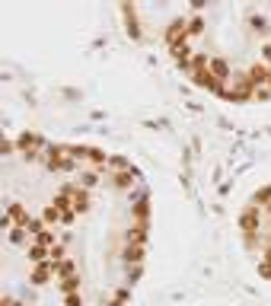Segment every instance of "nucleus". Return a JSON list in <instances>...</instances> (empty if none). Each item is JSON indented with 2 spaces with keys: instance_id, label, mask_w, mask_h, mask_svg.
<instances>
[{
  "instance_id": "obj_2",
  "label": "nucleus",
  "mask_w": 271,
  "mask_h": 306,
  "mask_svg": "<svg viewBox=\"0 0 271 306\" xmlns=\"http://www.w3.org/2000/svg\"><path fill=\"white\" fill-rule=\"evenodd\" d=\"M185 38H188V19H172L169 22V29H166V42H169V48H176V45H185Z\"/></svg>"
},
{
  "instance_id": "obj_10",
  "label": "nucleus",
  "mask_w": 271,
  "mask_h": 306,
  "mask_svg": "<svg viewBox=\"0 0 271 306\" xmlns=\"http://www.w3.org/2000/svg\"><path fill=\"white\" fill-rule=\"evenodd\" d=\"M147 217H150V201L140 198V201L134 204V220H137V224H147Z\"/></svg>"
},
{
  "instance_id": "obj_25",
  "label": "nucleus",
  "mask_w": 271,
  "mask_h": 306,
  "mask_svg": "<svg viewBox=\"0 0 271 306\" xmlns=\"http://www.w3.org/2000/svg\"><path fill=\"white\" fill-rule=\"evenodd\" d=\"M259 274H262V278H271V262H262L259 265Z\"/></svg>"
},
{
  "instance_id": "obj_11",
  "label": "nucleus",
  "mask_w": 271,
  "mask_h": 306,
  "mask_svg": "<svg viewBox=\"0 0 271 306\" xmlns=\"http://www.w3.org/2000/svg\"><path fill=\"white\" fill-rule=\"evenodd\" d=\"M134 185V172L131 169H122V172H115V188H131Z\"/></svg>"
},
{
  "instance_id": "obj_8",
  "label": "nucleus",
  "mask_w": 271,
  "mask_h": 306,
  "mask_svg": "<svg viewBox=\"0 0 271 306\" xmlns=\"http://www.w3.org/2000/svg\"><path fill=\"white\" fill-rule=\"evenodd\" d=\"M73 211H77V214L89 211V191H86V188H77V191H73Z\"/></svg>"
},
{
  "instance_id": "obj_19",
  "label": "nucleus",
  "mask_w": 271,
  "mask_h": 306,
  "mask_svg": "<svg viewBox=\"0 0 271 306\" xmlns=\"http://www.w3.org/2000/svg\"><path fill=\"white\" fill-rule=\"evenodd\" d=\"M58 274H61V278H70V274H73V262H70V258H64V262L58 265Z\"/></svg>"
},
{
  "instance_id": "obj_5",
  "label": "nucleus",
  "mask_w": 271,
  "mask_h": 306,
  "mask_svg": "<svg viewBox=\"0 0 271 306\" xmlns=\"http://www.w3.org/2000/svg\"><path fill=\"white\" fill-rule=\"evenodd\" d=\"M239 227H243L249 236L255 233V230H259V208H255V204H252V208H246V214L239 217Z\"/></svg>"
},
{
  "instance_id": "obj_13",
  "label": "nucleus",
  "mask_w": 271,
  "mask_h": 306,
  "mask_svg": "<svg viewBox=\"0 0 271 306\" xmlns=\"http://www.w3.org/2000/svg\"><path fill=\"white\" fill-rule=\"evenodd\" d=\"M39 144H42V137H39V134H19V147H22V153L32 150V147H39Z\"/></svg>"
},
{
  "instance_id": "obj_27",
  "label": "nucleus",
  "mask_w": 271,
  "mask_h": 306,
  "mask_svg": "<svg viewBox=\"0 0 271 306\" xmlns=\"http://www.w3.org/2000/svg\"><path fill=\"white\" fill-rule=\"evenodd\" d=\"M0 306H16V303H13V300H10V297H3V303H0Z\"/></svg>"
},
{
  "instance_id": "obj_18",
  "label": "nucleus",
  "mask_w": 271,
  "mask_h": 306,
  "mask_svg": "<svg viewBox=\"0 0 271 306\" xmlns=\"http://www.w3.org/2000/svg\"><path fill=\"white\" fill-rule=\"evenodd\" d=\"M109 166H112V169H118V172H122V169H131L125 156H109Z\"/></svg>"
},
{
  "instance_id": "obj_21",
  "label": "nucleus",
  "mask_w": 271,
  "mask_h": 306,
  "mask_svg": "<svg viewBox=\"0 0 271 306\" xmlns=\"http://www.w3.org/2000/svg\"><path fill=\"white\" fill-rule=\"evenodd\" d=\"M122 13H125V19H134V6H125ZM131 35H134V38L140 35V32H137V26H134V22H131Z\"/></svg>"
},
{
  "instance_id": "obj_16",
  "label": "nucleus",
  "mask_w": 271,
  "mask_h": 306,
  "mask_svg": "<svg viewBox=\"0 0 271 306\" xmlns=\"http://www.w3.org/2000/svg\"><path fill=\"white\" fill-rule=\"evenodd\" d=\"M201 29H204V19H201V16H192V19H188V35H198Z\"/></svg>"
},
{
  "instance_id": "obj_1",
  "label": "nucleus",
  "mask_w": 271,
  "mask_h": 306,
  "mask_svg": "<svg viewBox=\"0 0 271 306\" xmlns=\"http://www.w3.org/2000/svg\"><path fill=\"white\" fill-rule=\"evenodd\" d=\"M223 99H230V102H243V99L255 96V86L249 83V76H233L230 86H223Z\"/></svg>"
},
{
  "instance_id": "obj_4",
  "label": "nucleus",
  "mask_w": 271,
  "mask_h": 306,
  "mask_svg": "<svg viewBox=\"0 0 271 306\" xmlns=\"http://www.w3.org/2000/svg\"><path fill=\"white\" fill-rule=\"evenodd\" d=\"M51 271H58V265H55V262H51V258H48V262H42V265H35V268H32V274H29V281H32V284H45V281L51 278Z\"/></svg>"
},
{
  "instance_id": "obj_14",
  "label": "nucleus",
  "mask_w": 271,
  "mask_h": 306,
  "mask_svg": "<svg viewBox=\"0 0 271 306\" xmlns=\"http://www.w3.org/2000/svg\"><path fill=\"white\" fill-rule=\"evenodd\" d=\"M125 258L131 265H140V258H144V246H128L125 249Z\"/></svg>"
},
{
  "instance_id": "obj_24",
  "label": "nucleus",
  "mask_w": 271,
  "mask_h": 306,
  "mask_svg": "<svg viewBox=\"0 0 271 306\" xmlns=\"http://www.w3.org/2000/svg\"><path fill=\"white\" fill-rule=\"evenodd\" d=\"M26 230H29V233H35V236H39L45 227H42V220H29V227H26Z\"/></svg>"
},
{
  "instance_id": "obj_12",
  "label": "nucleus",
  "mask_w": 271,
  "mask_h": 306,
  "mask_svg": "<svg viewBox=\"0 0 271 306\" xmlns=\"http://www.w3.org/2000/svg\"><path fill=\"white\" fill-rule=\"evenodd\" d=\"M48 255H51V252L45 249V246H32V249H29V262H32V265H42V262H48Z\"/></svg>"
},
{
  "instance_id": "obj_28",
  "label": "nucleus",
  "mask_w": 271,
  "mask_h": 306,
  "mask_svg": "<svg viewBox=\"0 0 271 306\" xmlns=\"http://www.w3.org/2000/svg\"><path fill=\"white\" fill-rule=\"evenodd\" d=\"M268 86H271V80H268Z\"/></svg>"
},
{
  "instance_id": "obj_9",
  "label": "nucleus",
  "mask_w": 271,
  "mask_h": 306,
  "mask_svg": "<svg viewBox=\"0 0 271 306\" xmlns=\"http://www.w3.org/2000/svg\"><path fill=\"white\" fill-rule=\"evenodd\" d=\"M6 217H10V220H16L19 227H29V220H32V217H29L26 211H22V204H10V211H6Z\"/></svg>"
},
{
  "instance_id": "obj_22",
  "label": "nucleus",
  "mask_w": 271,
  "mask_h": 306,
  "mask_svg": "<svg viewBox=\"0 0 271 306\" xmlns=\"http://www.w3.org/2000/svg\"><path fill=\"white\" fill-rule=\"evenodd\" d=\"M96 182H99V175H96V172H83V188H93Z\"/></svg>"
},
{
  "instance_id": "obj_26",
  "label": "nucleus",
  "mask_w": 271,
  "mask_h": 306,
  "mask_svg": "<svg viewBox=\"0 0 271 306\" xmlns=\"http://www.w3.org/2000/svg\"><path fill=\"white\" fill-rule=\"evenodd\" d=\"M22 230H26V227H16V230L10 233V236H13V242H22Z\"/></svg>"
},
{
  "instance_id": "obj_6",
  "label": "nucleus",
  "mask_w": 271,
  "mask_h": 306,
  "mask_svg": "<svg viewBox=\"0 0 271 306\" xmlns=\"http://www.w3.org/2000/svg\"><path fill=\"white\" fill-rule=\"evenodd\" d=\"M144 242H147V224H137L128 233V246H144Z\"/></svg>"
},
{
  "instance_id": "obj_3",
  "label": "nucleus",
  "mask_w": 271,
  "mask_h": 306,
  "mask_svg": "<svg viewBox=\"0 0 271 306\" xmlns=\"http://www.w3.org/2000/svg\"><path fill=\"white\" fill-rule=\"evenodd\" d=\"M246 76H249V83H252L255 89H262V86H265V83L271 80V67H265V64H252Z\"/></svg>"
},
{
  "instance_id": "obj_7",
  "label": "nucleus",
  "mask_w": 271,
  "mask_h": 306,
  "mask_svg": "<svg viewBox=\"0 0 271 306\" xmlns=\"http://www.w3.org/2000/svg\"><path fill=\"white\" fill-rule=\"evenodd\" d=\"M210 74H214L217 76V80H227V74H230V64H227V61H223V58H210Z\"/></svg>"
},
{
  "instance_id": "obj_20",
  "label": "nucleus",
  "mask_w": 271,
  "mask_h": 306,
  "mask_svg": "<svg viewBox=\"0 0 271 306\" xmlns=\"http://www.w3.org/2000/svg\"><path fill=\"white\" fill-rule=\"evenodd\" d=\"M45 220H48V224H55V220H61V211H58L55 204H51V208H45Z\"/></svg>"
},
{
  "instance_id": "obj_17",
  "label": "nucleus",
  "mask_w": 271,
  "mask_h": 306,
  "mask_svg": "<svg viewBox=\"0 0 271 306\" xmlns=\"http://www.w3.org/2000/svg\"><path fill=\"white\" fill-rule=\"evenodd\" d=\"M35 239H39V246H55V233H51V230H42Z\"/></svg>"
},
{
  "instance_id": "obj_23",
  "label": "nucleus",
  "mask_w": 271,
  "mask_h": 306,
  "mask_svg": "<svg viewBox=\"0 0 271 306\" xmlns=\"http://www.w3.org/2000/svg\"><path fill=\"white\" fill-rule=\"evenodd\" d=\"M64 303H67V306H83L80 294H64Z\"/></svg>"
},
{
  "instance_id": "obj_15",
  "label": "nucleus",
  "mask_w": 271,
  "mask_h": 306,
  "mask_svg": "<svg viewBox=\"0 0 271 306\" xmlns=\"http://www.w3.org/2000/svg\"><path fill=\"white\" fill-rule=\"evenodd\" d=\"M77 287H80V278H77V274L61 278V290H64V294H77Z\"/></svg>"
}]
</instances>
